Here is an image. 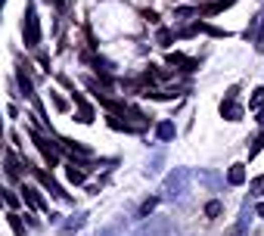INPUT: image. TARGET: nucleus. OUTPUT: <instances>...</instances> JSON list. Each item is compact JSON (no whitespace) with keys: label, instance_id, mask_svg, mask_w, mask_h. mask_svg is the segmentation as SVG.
Masks as SVG:
<instances>
[{"label":"nucleus","instance_id":"nucleus-23","mask_svg":"<svg viewBox=\"0 0 264 236\" xmlns=\"http://www.w3.org/2000/svg\"><path fill=\"white\" fill-rule=\"evenodd\" d=\"M258 214H261V217H264V202H261V205H258Z\"/></svg>","mask_w":264,"mask_h":236},{"label":"nucleus","instance_id":"nucleus-12","mask_svg":"<svg viewBox=\"0 0 264 236\" xmlns=\"http://www.w3.org/2000/svg\"><path fill=\"white\" fill-rule=\"evenodd\" d=\"M155 134H158V140H174V134H178V128H174L171 121H162L155 128Z\"/></svg>","mask_w":264,"mask_h":236},{"label":"nucleus","instance_id":"nucleus-24","mask_svg":"<svg viewBox=\"0 0 264 236\" xmlns=\"http://www.w3.org/2000/svg\"><path fill=\"white\" fill-rule=\"evenodd\" d=\"M53 4H56V7H62V0H53Z\"/></svg>","mask_w":264,"mask_h":236},{"label":"nucleus","instance_id":"nucleus-8","mask_svg":"<svg viewBox=\"0 0 264 236\" xmlns=\"http://www.w3.org/2000/svg\"><path fill=\"white\" fill-rule=\"evenodd\" d=\"M168 65H181L184 71H196L199 68V62L196 59H187L184 53H168Z\"/></svg>","mask_w":264,"mask_h":236},{"label":"nucleus","instance_id":"nucleus-6","mask_svg":"<svg viewBox=\"0 0 264 236\" xmlns=\"http://www.w3.org/2000/svg\"><path fill=\"white\" fill-rule=\"evenodd\" d=\"M16 81H19V90L25 100H34V87H31V78H28V65H19L16 68Z\"/></svg>","mask_w":264,"mask_h":236},{"label":"nucleus","instance_id":"nucleus-4","mask_svg":"<svg viewBox=\"0 0 264 236\" xmlns=\"http://www.w3.org/2000/svg\"><path fill=\"white\" fill-rule=\"evenodd\" d=\"M34 177H38L41 184L50 190V196H56V199H68V193H65V190H62V187H59V184H56V180H53L47 171H38V168H34Z\"/></svg>","mask_w":264,"mask_h":236},{"label":"nucleus","instance_id":"nucleus-15","mask_svg":"<svg viewBox=\"0 0 264 236\" xmlns=\"http://www.w3.org/2000/svg\"><path fill=\"white\" fill-rule=\"evenodd\" d=\"M65 177L72 180V184H84V171H78L75 165H68V168H65Z\"/></svg>","mask_w":264,"mask_h":236},{"label":"nucleus","instance_id":"nucleus-22","mask_svg":"<svg viewBox=\"0 0 264 236\" xmlns=\"http://www.w3.org/2000/svg\"><path fill=\"white\" fill-rule=\"evenodd\" d=\"M100 236H115V233H112V230H103V233H100Z\"/></svg>","mask_w":264,"mask_h":236},{"label":"nucleus","instance_id":"nucleus-14","mask_svg":"<svg viewBox=\"0 0 264 236\" xmlns=\"http://www.w3.org/2000/svg\"><path fill=\"white\" fill-rule=\"evenodd\" d=\"M261 106H264V87H258L255 94H252V100H249V109H252V112H255V109H261Z\"/></svg>","mask_w":264,"mask_h":236},{"label":"nucleus","instance_id":"nucleus-1","mask_svg":"<svg viewBox=\"0 0 264 236\" xmlns=\"http://www.w3.org/2000/svg\"><path fill=\"white\" fill-rule=\"evenodd\" d=\"M22 34H25V47H38V44H41V19H38V10H34V4L25 7Z\"/></svg>","mask_w":264,"mask_h":236},{"label":"nucleus","instance_id":"nucleus-18","mask_svg":"<svg viewBox=\"0 0 264 236\" xmlns=\"http://www.w3.org/2000/svg\"><path fill=\"white\" fill-rule=\"evenodd\" d=\"M221 211H224V205L218 202V199H215V202H208V205H205V214H208V217H218Z\"/></svg>","mask_w":264,"mask_h":236},{"label":"nucleus","instance_id":"nucleus-13","mask_svg":"<svg viewBox=\"0 0 264 236\" xmlns=\"http://www.w3.org/2000/svg\"><path fill=\"white\" fill-rule=\"evenodd\" d=\"M249 193H252V196H264V174L252 177V184H249Z\"/></svg>","mask_w":264,"mask_h":236},{"label":"nucleus","instance_id":"nucleus-9","mask_svg":"<svg viewBox=\"0 0 264 236\" xmlns=\"http://www.w3.org/2000/svg\"><path fill=\"white\" fill-rule=\"evenodd\" d=\"M75 106H78V121L91 124V121H94V109L84 103V97H81V94H75Z\"/></svg>","mask_w":264,"mask_h":236},{"label":"nucleus","instance_id":"nucleus-21","mask_svg":"<svg viewBox=\"0 0 264 236\" xmlns=\"http://www.w3.org/2000/svg\"><path fill=\"white\" fill-rule=\"evenodd\" d=\"M261 146H264V134H258V140H255V146L249 149V159H252V155H258V149H261Z\"/></svg>","mask_w":264,"mask_h":236},{"label":"nucleus","instance_id":"nucleus-17","mask_svg":"<svg viewBox=\"0 0 264 236\" xmlns=\"http://www.w3.org/2000/svg\"><path fill=\"white\" fill-rule=\"evenodd\" d=\"M155 205H158V199H155V196H152V199H146V202L140 205V217H146V214H152V208H155Z\"/></svg>","mask_w":264,"mask_h":236},{"label":"nucleus","instance_id":"nucleus-3","mask_svg":"<svg viewBox=\"0 0 264 236\" xmlns=\"http://www.w3.org/2000/svg\"><path fill=\"white\" fill-rule=\"evenodd\" d=\"M221 115H224L227 121H239V118H242V106L236 103V87L227 90V97H224V103H221Z\"/></svg>","mask_w":264,"mask_h":236},{"label":"nucleus","instance_id":"nucleus-7","mask_svg":"<svg viewBox=\"0 0 264 236\" xmlns=\"http://www.w3.org/2000/svg\"><path fill=\"white\" fill-rule=\"evenodd\" d=\"M22 199H25V202H28L31 208H41V211H50V205H47L44 199L38 196V190H34V187H22Z\"/></svg>","mask_w":264,"mask_h":236},{"label":"nucleus","instance_id":"nucleus-5","mask_svg":"<svg viewBox=\"0 0 264 236\" xmlns=\"http://www.w3.org/2000/svg\"><path fill=\"white\" fill-rule=\"evenodd\" d=\"M31 140L38 143V149H41V155L47 159V165H56V162H59V152H56V146H50V143H47L41 134H31Z\"/></svg>","mask_w":264,"mask_h":236},{"label":"nucleus","instance_id":"nucleus-2","mask_svg":"<svg viewBox=\"0 0 264 236\" xmlns=\"http://www.w3.org/2000/svg\"><path fill=\"white\" fill-rule=\"evenodd\" d=\"M187 180H190L187 168H174V174H168V180H165V196H168V199H178V196H184V190H187Z\"/></svg>","mask_w":264,"mask_h":236},{"label":"nucleus","instance_id":"nucleus-19","mask_svg":"<svg viewBox=\"0 0 264 236\" xmlns=\"http://www.w3.org/2000/svg\"><path fill=\"white\" fill-rule=\"evenodd\" d=\"M10 224H13L16 236H25V227H22V221H19V214H10Z\"/></svg>","mask_w":264,"mask_h":236},{"label":"nucleus","instance_id":"nucleus-10","mask_svg":"<svg viewBox=\"0 0 264 236\" xmlns=\"http://www.w3.org/2000/svg\"><path fill=\"white\" fill-rule=\"evenodd\" d=\"M84 224H87V214H75L72 221H65V224H59V230H62V233H78V230H81Z\"/></svg>","mask_w":264,"mask_h":236},{"label":"nucleus","instance_id":"nucleus-16","mask_svg":"<svg viewBox=\"0 0 264 236\" xmlns=\"http://www.w3.org/2000/svg\"><path fill=\"white\" fill-rule=\"evenodd\" d=\"M7 174L19 177V162H16V155H7Z\"/></svg>","mask_w":264,"mask_h":236},{"label":"nucleus","instance_id":"nucleus-11","mask_svg":"<svg viewBox=\"0 0 264 236\" xmlns=\"http://www.w3.org/2000/svg\"><path fill=\"white\" fill-rule=\"evenodd\" d=\"M227 180H230L233 187H239V184H245V168L242 165H233L230 171H227Z\"/></svg>","mask_w":264,"mask_h":236},{"label":"nucleus","instance_id":"nucleus-20","mask_svg":"<svg viewBox=\"0 0 264 236\" xmlns=\"http://www.w3.org/2000/svg\"><path fill=\"white\" fill-rule=\"evenodd\" d=\"M171 41H174V34H171L168 28H162V31H158V44H162V47H171Z\"/></svg>","mask_w":264,"mask_h":236}]
</instances>
